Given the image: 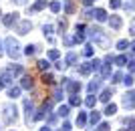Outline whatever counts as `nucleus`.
Returning <instances> with one entry per match:
<instances>
[{
  "label": "nucleus",
  "instance_id": "f8f14e48",
  "mask_svg": "<svg viewBox=\"0 0 135 131\" xmlns=\"http://www.w3.org/2000/svg\"><path fill=\"white\" fill-rule=\"evenodd\" d=\"M91 71H93V65H91V63H83V65L79 67V75H83V77L91 75Z\"/></svg>",
  "mask_w": 135,
  "mask_h": 131
},
{
  "label": "nucleus",
  "instance_id": "ea45409f",
  "mask_svg": "<svg viewBox=\"0 0 135 131\" xmlns=\"http://www.w3.org/2000/svg\"><path fill=\"white\" fill-rule=\"evenodd\" d=\"M123 83H125L127 87H129V85H133V77H131V75H127V77L123 79Z\"/></svg>",
  "mask_w": 135,
  "mask_h": 131
},
{
  "label": "nucleus",
  "instance_id": "39448f33",
  "mask_svg": "<svg viewBox=\"0 0 135 131\" xmlns=\"http://www.w3.org/2000/svg\"><path fill=\"white\" fill-rule=\"evenodd\" d=\"M4 73L10 75L12 79H14V77H18V75H22V65H10L8 69H4Z\"/></svg>",
  "mask_w": 135,
  "mask_h": 131
},
{
  "label": "nucleus",
  "instance_id": "5701e85b",
  "mask_svg": "<svg viewBox=\"0 0 135 131\" xmlns=\"http://www.w3.org/2000/svg\"><path fill=\"white\" fill-rule=\"evenodd\" d=\"M61 99H62V87H56L52 93V101H61Z\"/></svg>",
  "mask_w": 135,
  "mask_h": 131
},
{
  "label": "nucleus",
  "instance_id": "cd10ccee",
  "mask_svg": "<svg viewBox=\"0 0 135 131\" xmlns=\"http://www.w3.org/2000/svg\"><path fill=\"white\" fill-rule=\"evenodd\" d=\"M36 67H38L40 71H49V67H51V65H49V61H45V59H42V61H38V63H36Z\"/></svg>",
  "mask_w": 135,
  "mask_h": 131
},
{
  "label": "nucleus",
  "instance_id": "7c9ffc66",
  "mask_svg": "<svg viewBox=\"0 0 135 131\" xmlns=\"http://www.w3.org/2000/svg\"><path fill=\"white\" fill-rule=\"evenodd\" d=\"M95 101H97V99H95V97H93V93H91L89 97L85 99V105H87V107H95Z\"/></svg>",
  "mask_w": 135,
  "mask_h": 131
},
{
  "label": "nucleus",
  "instance_id": "6ab92c4d",
  "mask_svg": "<svg viewBox=\"0 0 135 131\" xmlns=\"http://www.w3.org/2000/svg\"><path fill=\"white\" fill-rule=\"evenodd\" d=\"M42 83L45 85H55V77L49 75V73H42Z\"/></svg>",
  "mask_w": 135,
  "mask_h": 131
},
{
  "label": "nucleus",
  "instance_id": "79ce46f5",
  "mask_svg": "<svg viewBox=\"0 0 135 131\" xmlns=\"http://www.w3.org/2000/svg\"><path fill=\"white\" fill-rule=\"evenodd\" d=\"M99 131H109V123H101V125H99Z\"/></svg>",
  "mask_w": 135,
  "mask_h": 131
},
{
  "label": "nucleus",
  "instance_id": "72a5a7b5",
  "mask_svg": "<svg viewBox=\"0 0 135 131\" xmlns=\"http://www.w3.org/2000/svg\"><path fill=\"white\" fill-rule=\"evenodd\" d=\"M62 42H65V45H67V46L75 45V42H73V36H67V34H62Z\"/></svg>",
  "mask_w": 135,
  "mask_h": 131
},
{
  "label": "nucleus",
  "instance_id": "ddd939ff",
  "mask_svg": "<svg viewBox=\"0 0 135 131\" xmlns=\"http://www.w3.org/2000/svg\"><path fill=\"white\" fill-rule=\"evenodd\" d=\"M109 24H111L113 30H119V28H121V24H123V20H121L119 16H111V18H109Z\"/></svg>",
  "mask_w": 135,
  "mask_h": 131
},
{
  "label": "nucleus",
  "instance_id": "c756f323",
  "mask_svg": "<svg viewBox=\"0 0 135 131\" xmlns=\"http://www.w3.org/2000/svg\"><path fill=\"white\" fill-rule=\"evenodd\" d=\"M115 111H117V105L109 103V105H107V109H105V115H115Z\"/></svg>",
  "mask_w": 135,
  "mask_h": 131
},
{
  "label": "nucleus",
  "instance_id": "a18cd8bd",
  "mask_svg": "<svg viewBox=\"0 0 135 131\" xmlns=\"http://www.w3.org/2000/svg\"><path fill=\"white\" fill-rule=\"evenodd\" d=\"M113 79H115V83H119V79H121V73H115V75H113Z\"/></svg>",
  "mask_w": 135,
  "mask_h": 131
},
{
  "label": "nucleus",
  "instance_id": "c03bdc74",
  "mask_svg": "<svg viewBox=\"0 0 135 131\" xmlns=\"http://www.w3.org/2000/svg\"><path fill=\"white\" fill-rule=\"evenodd\" d=\"M129 71H131V73H135V61H131V63H129Z\"/></svg>",
  "mask_w": 135,
  "mask_h": 131
},
{
  "label": "nucleus",
  "instance_id": "412c9836",
  "mask_svg": "<svg viewBox=\"0 0 135 131\" xmlns=\"http://www.w3.org/2000/svg\"><path fill=\"white\" fill-rule=\"evenodd\" d=\"M99 87H101V83H99V81H91L87 89H89V93H97V91H99Z\"/></svg>",
  "mask_w": 135,
  "mask_h": 131
},
{
  "label": "nucleus",
  "instance_id": "2eb2a0df",
  "mask_svg": "<svg viewBox=\"0 0 135 131\" xmlns=\"http://www.w3.org/2000/svg\"><path fill=\"white\" fill-rule=\"evenodd\" d=\"M56 115L65 119V117H67V115H69V105H61V107L56 109Z\"/></svg>",
  "mask_w": 135,
  "mask_h": 131
},
{
  "label": "nucleus",
  "instance_id": "37998d69",
  "mask_svg": "<svg viewBox=\"0 0 135 131\" xmlns=\"http://www.w3.org/2000/svg\"><path fill=\"white\" fill-rule=\"evenodd\" d=\"M129 32L135 34V18H133V22H131V26H129Z\"/></svg>",
  "mask_w": 135,
  "mask_h": 131
},
{
  "label": "nucleus",
  "instance_id": "a19ab883",
  "mask_svg": "<svg viewBox=\"0 0 135 131\" xmlns=\"http://www.w3.org/2000/svg\"><path fill=\"white\" fill-rule=\"evenodd\" d=\"M75 30H77V32H83V34H85V24H77V26H75Z\"/></svg>",
  "mask_w": 135,
  "mask_h": 131
},
{
  "label": "nucleus",
  "instance_id": "a878e982",
  "mask_svg": "<svg viewBox=\"0 0 135 131\" xmlns=\"http://www.w3.org/2000/svg\"><path fill=\"white\" fill-rule=\"evenodd\" d=\"M69 105H73V107H79V105H81V99L77 97V93H75V95H71V99H69Z\"/></svg>",
  "mask_w": 135,
  "mask_h": 131
},
{
  "label": "nucleus",
  "instance_id": "de8ad7c7",
  "mask_svg": "<svg viewBox=\"0 0 135 131\" xmlns=\"http://www.w3.org/2000/svg\"><path fill=\"white\" fill-rule=\"evenodd\" d=\"M81 2H83L85 6H91V2H93V0H81Z\"/></svg>",
  "mask_w": 135,
  "mask_h": 131
},
{
  "label": "nucleus",
  "instance_id": "0eeeda50",
  "mask_svg": "<svg viewBox=\"0 0 135 131\" xmlns=\"http://www.w3.org/2000/svg\"><path fill=\"white\" fill-rule=\"evenodd\" d=\"M30 28H32V22H30V20H20V22H18V34H28Z\"/></svg>",
  "mask_w": 135,
  "mask_h": 131
},
{
  "label": "nucleus",
  "instance_id": "c9c22d12",
  "mask_svg": "<svg viewBox=\"0 0 135 131\" xmlns=\"http://www.w3.org/2000/svg\"><path fill=\"white\" fill-rule=\"evenodd\" d=\"M51 10L52 12H59V10H61V2H51Z\"/></svg>",
  "mask_w": 135,
  "mask_h": 131
},
{
  "label": "nucleus",
  "instance_id": "603ef678",
  "mask_svg": "<svg viewBox=\"0 0 135 131\" xmlns=\"http://www.w3.org/2000/svg\"><path fill=\"white\" fill-rule=\"evenodd\" d=\"M0 14H2V12H0Z\"/></svg>",
  "mask_w": 135,
  "mask_h": 131
},
{
  "label": "nucleus",
  "instance_id": "393cba45",
  "mask_svg": "<svg viewBox=\"0 0 135 131\" xmlns=\"http://www.w3.org/2000/svg\"><path fill=\"white\" fill-rule=\"evenodd\" d=\"M65 12H67V14H73L75 12V6H73L71 0H65Z\"/></svg>",
  "mask_w": 135,
  "mask_h": 131
},
{
  "label": "nucleus",
  "instance_id": "aec40b11",
  "mask_svg": "<svg viewBox=\"0 0 135 131\" xmlns=\"http://www.w3.org/2000/svg\"><path fill=\"white\" fill-rule=\"evenodd\" d=\"M75 63H77V52H69L65 59V65H75Z\"/></svg>",
  "mask_w": 135,
  "mask_h": 131
},
{
  "label": "nucleus",
  "instance_id": "6e6552de",
  "mask_svg": "<svg viewBox=\"0 0 135 131\" xmlns=\"http://www.w3.org/2000/svg\"><path fill=\"white\" fill-rule=\"evenodd\" d=\"M65 87H67V91L71 93V95H75V93L81 91V83H79V81H71V79H69V83Z\"/></svg>",
  "mask_w": 135,
  "mask_h": 131
},
{
  "label": "nucleus",
  "instance_id": "f3484780",
  "mask_svg": "<svg viewBox=\"0 0 135 131\" xmlns=\"http://www.w3.org/2000/svg\"><path fill=\"white\" fill-rule=\"evenodd\" d=\"M111 95H113V91H111V89H105V91L101 93V97H99V99H101L103 103H109V99H111Z\"/></svg>",
  "mask_w": 135,
  "mask_h": 131
},
{
  "label": "nucleus",
  "instance_id": "bb28decb",
  "mask_svg": "<svg viewBox=\"0 0 135 131\" xmlns=\"http://www.w3.org/2000/svg\"><path fill=\"white\" fill-rule=\"evenodd\" d=\"M93 52H95V48H93V45H87L83 48V55L85 57H93Z\"/></svg>",
  "mask_w": 135,
  "mask_h": 131
},
{
  "label": "nucleus",
  "instance_id": "f257e3e1",
  "mask_svg": "<svg viewBox=\"0 0 135 131\" xmlns=\"http://www.w3.org/2000/svg\"><path fill=\"white\" fill-rule=\"evenodd\" d=\"M4 45H6V52H8V57H12V59H18V57H20V45H18L16 38L8 36V38L4 40Z\"/></svg>",
  "mask_w": 135,
  "mask_h": 131
},
{
  "label": "nucleus",
  "instance_id": "423d86ee",
  "mask_svg": "<svg viewBox=\"0 0 135 131\" xmlns=\"http://www.w3.org/2000/svg\"><path fill=\"white\" fill-rule=\"evenodd\" d=\"M24 109H26V123H30V121H34V105L30 101H24Z\"/></svg>",
  "mask_w": 135,
  "mask_h": 131
},
{
  "label": "nucleus",
  "instance_id": "e433bc0d",
  "mask_svg": "<svg viewBox=\"0 0 135 131\" xmlns=\"http://www.w3.org/2000/svg\"><path fill=\"white\" fill-rule=\"evenodd\" d=\"M117 48H119V51H125V48H127V40H119V42H117Z\"/></svg>",
  "mask_w": 135,
  "mask_h": 131
},
{
  "label": "nucleus",
  "instance_id": "473e14b6",
  "mask_svg": "<svg viewBox=\"0 0 135 131\" xmlns=\"http://www.w3.org/2000/svg\"><path fill=\"white\" fill-rule=\"evenodd\" d=\"M59 30H61L62 34H65V30H67V20H65V18H61V20H59Z\"/></svg>",
  "mask_w": 135,
  "mask_h": 131
},
{
  "label": "nucleus",
  "instance_id": "09e8293b",
  "mask_svg": "<svg viewBox=\"0 0 135 131\" xmlns=\"http://www.w3.org/2000/svg\"><path fill=\"white\" fill-rule=\"evenodd\" d=\"M131 51H133V52H135V42H131Z\"/></svg>",
  "mask_w": 135,
  "mask_h": 131
},
{
  "label": "nucleus",
  "instance_id": "9d476101",
  "mask_svg": "<svg viewBox=\"0 0 135 131\" xmlns=\"http://www.w3.org/2000/svg\"><path fill=\"white\" fill-rule=\"evenodd\" d=\"M20 87H22V89H32L34 87V81H32V77H28V75H24L22 77V81H20Z\"/></svg>",
  "mask_w": 135,
  "mask_h": 131
},
{
  "label": "nucleus",
  "instance_id": "c85d7f7f",
  "mask_svg": "<svg viewBox=\"0 0 135 131\" xmlns=\"http://www.w3.org/2000/svg\"><path fill=\"white\" fill-rule=\"evenodd\" d=\"M46 57H49V59H51V61H56V59H59V57H61V52H59V51H56V48H52V51H49V55H46Z\"/></svg>",
  "mask_w": 135,
  "mask_h": 131
},
{
  "label": "nucleus",
  "instance_id": "b1692460",
  "mask_svg": "<svg viewBox=\"0 0 135 131\" xmlns=\"http://www.w3.org/2000/svg\"><path fill=\"white\" fill-rule=\"evenodd\" d=\"M85 123H87V115H85L83 111H81V113L77 115V125H79V127H83Z\"/></svg>",
  "mask_w": 135,
  "mask_h": 131
},
{
  "label": "nucleus",
  "instance_id": "a211bd4d",
  "mask_svg": "<svg viewBox=\"0 0 135 131\" xmlns=\"http://www.w3.org/2000/svg\"><path fill=\"white\" fill-rule=\"evenodd\" d=\"M36 51H38L36 45H28L26 48H24V55H26V57H32V55H36Z\"/></svg>",
  "mask_w": 135,
  "mask_h": 131
},
{
  "label": "nucleus",
  "instance_id": "dca6fc26",
  "mask_svg": "<svg viewBox=\"0 0 135 131\" xmlns=\"http://www.w3.org/2000/svg\"><path fill=\"white\" fill-rule=\"evenodd\" d=\"M20 89H22V87H10V89H8V97L16 99L18 95H20Z\"/></svg>",
  "mask_w": 135,
  "mask_h": 131
},
{
  "label": "nucleus",
  "instance_id": "49530a36",
  "mask_svg": "<svg viewBox=\"0 0 135 131\" xmlns=\"http://www.w3.org/2000/svg\"><path fill=\"white\" fill-rule=\"evenodd\" d=\"M12 2H16V4H26L28 0H12Z\"/></svg>",
  "mask_w": 135,
  "mask_h": 131
},
{
  "label": "nucleus",
  "instance_id": "8fccbe9b",
  "mask_svg": "<svg viewBox=\"0 0 135 131\" xmlns=\"http://www.w3.org/2000/svg\"><path fill=\"white\" fill-rule=\"evenodd\" d=\"M2 52H4V51H2V42H0V57H2Z\"/></svg>",
  "mask_w": 135,
  "mask_h": 131
},
{
  "label": "nucleus",
  "instance_id": "58836bf2",
  "mask_svg": "<svg viewBox=\"0 0 135 131\" xmlns=\"http://www.w3.org/2000/svg\"><path fill=\"white\" fill-rule=\"evenodd\" d=\"M91 65H93V71H97V69H101V61H97V59H95V61H91Z\"/></svg>",
  "mask_w": 135,
  "mask_h": 131
},
{
  "label": "nucleus",
  "instance_id": "4468645a",
  "mask_svg": "<svg viewBox=\"0 0 135 131\" xmlns=\"http://www.w3.org/2000/svg\"><path fill=\"white\" fill-rule=\"evenodd\" d=\"M46 6V0H36L32 6H30V12H38V10H42Z\"/></svg>",
  "mask_w": 135,
  "mask_h": 131
},
{
  "label": "nucleus",
  "instance_id": "4c0bfd02",
  "mask_svg": "<svg viewBox=\"0 0 135 131\" xmlns=\"http://www.w3.org/2000/svg\"><path fill=\"white\" fill-rule=\"evenodd\" d=\"M121 6H123L121 0H111V8H121Z\"/></svg>",
  "mask_w": 135,
  "mask_h": 131
},
{
  "label": "nucleus",
  "instance_id": "20e7f679",
  "mask_svg": "<svg viewBox=\"0 0 135 131\" xmlns=\"http://www.w3.org/2000/svg\"><path fill=\"white\" fill-rule=\"evenodd\" d=\"M16 22H18V14H16V12H10V14L2 16V24H4V26H8V28H10V26H14Z\"/></svg>",
  "mask_w": 135,
  "mask_h": 131
},
{
  "label": "nucleus",
  "instance_id": "f03ea898",
  "mask_svg": "<svg viewBox=\"0 0 135 131\" xmlns=\"http://www.w3.org/2000/svg\"><path fill=\"white\" fill-rule=\"evenodd\" d=\"M4 123L6 125H12L14 121H16V107L12 105V103H8V105H4Z\"/></svg>",
  "mask_w": 135,
  "mask_h": 131
},
{
  "label": "nucleus",
  "instance_id": "7ed1b4c3",
  "mask_svg": "<svg viewBox=\"0 0 135 131\" xmlns=\"http://www.w3.org/2000/svg\"><path fill=\"white\" fill-rule=\"evenodd\" d=\"M123 107L129 109V111L135 107V93L133 91H129V93H125V95H123Z\"/></svg>",
  "mask_w": 135,
  "mask_h": 131
},
{
  "label": "nucleus",
  "instance_id": "2f4dec72",
  "mask_svg": "<svg viewBox=\"0 0 135 131\" xmlns=\"http://www.w3.org/2000/svg\"><path fill=\"white\" fill-rule=\"evenodd\" d=\"M113 63H117L119 67H123V65L127 63V57H125V55H121V57H117V59H113Z\"/></svg>",
  "mask_w": 135,
  "mask_h": 131
},
{
  "label": "nucleus",
  "instance_id": "4be33fe9",
  "mask_svg": "<svg viewBox=\"0 0 135 131\" xmlns=\"http://www.w3.org/2000/svg\"><path fill=\"white\" fill-rule=\"evenodd\" d=\"M89 119H91V123L95 125V123H99V119H101V113H99V111H91Z\"/></svg>",
  "mask_w": 135,
  "mask_h": 131
},
{
  "label": "nucleus",
  "instance_id": "f704fd0d",
  "mask_svg": "<svg viewBox=\"0 0 135 131\" xmlns=\"http://www.w3.org/2000/svg\"><path fill=\"white\" fill-rule=\"evenodd\" d=\"M42 30H45V34H49V36H51L55 28H52V24H45V26H42Z\"/></svg>",
  "mask_w": 135,
  "mask_h": 131
},
{
  "label": "nucleus",
  "instance_id": "3c124183",
  "mask_svg": "<svg viewBox=\"0 0 135 131\" xmlns=\"http://www.w3.org/2000/svg\"><path fill=\"white\" fill-rule=\"evenodd\" d=\"M40 131H51V129H49V127H42V129H40Z\"/></svg>",
  "mask_w": 135,
  "mask_h": 131
},
{
  "label": "nucleus",
  "instance_id": "9b49d317",
  "mask_svg": "<svg viewBox=\"0 0 135 131\" xmlns=\"http://www.w3.org/2000/svg\"><path fill=\"white\" fill-rule=\"evenodd\" d=\"M93 16L99 20V22H105L107 20V12L103 10V8H95V12H93Z\"/></svg>",
  "mask_w": 135,
  "mask_h": 131
},
{
  "label": "nucleus",
  "instance_id": "1a4fd4ad",
  "mask_svg": "<svg viewBox=\"0 0 135 131\" xmlns=\"http://www.w3.org/2000/svg\"><path fill=\"white\" fill-rule=\"evenodd\" d=\"M111 63H113V61H107V59H105V63L101 65V77H103V79L111 77Z\"/></svg>",
  "mask_w": 135,
  "mask_h": 131
}]
</instances>
